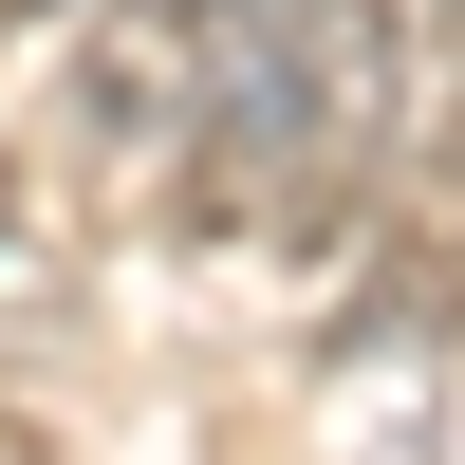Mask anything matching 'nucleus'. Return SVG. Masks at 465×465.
Segmentation results:
<instances>
[{
	"label": "nucleus",
	"instance_id": "1",
	"mask_svg": "<svg viewBox=\"0 0 465 465\" xmlns=\"http://www.w3.org/2000/svg\"><path fill=\"white\" fill-rule=\"evenodd\" d=\"M391 0H205V186H354V149L391 131Z\"/></svg>",
	"mask_w": 465,
	"mask_h": 465
},
{
	"label": "nucleus",
	"instance_id": "2",
	"mask_svg": "<svg viewBox=\"0 0 465 465\" xmlns=\"http://www.w3.org/2000/svg\"><path fill=\"white\" fill-rule=\"evenodd\" d=\"M0 465H56V447H37V429H19V410H0Z\"/></svg>",
	"mask_w": 465,
	"mask_h": 465
}]
</instances>
